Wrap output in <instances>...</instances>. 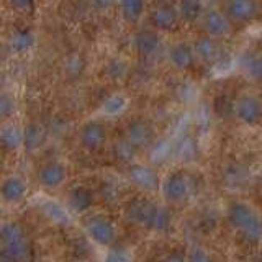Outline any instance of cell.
Instances as JSON below:
<instances>
[{
	"label": "cell",
	"instance_id": "14",
	"mask_svg": "<svg viewBox=\"0 0 262 262\" xmlns=\"http://www.w3.org/2000/svg\"><path fill=\"white\" fill-rule=\"evenodd\" d=\"M179 10H176L172 5L162 4L158 5L151 12V23L154 28H158L161 31H172L177 28L179 25Z\"/></svg>",
	"mask_w": 262,
	"mask_h": 262
},
{
	"label": "cell",
	"instance_id": "23",
	"mask_svg": "<svg viewBox=\"0 0 262 262\" xmlns=\"http://www.w3.org/2000/svg\"><path fill=\"white\" fill-rule=\"evenodd\" d=\"M16 112H18L16 97L8 90H0V121H12Z\"/></svg>",
	"mask_w": 262,
	"mask_h": 262
},
{
	"label": "cell",
	"instance_id": "2",
	"mask_svg": "<svg viewBox=\"0 0 262 262\" xmlns=\"http://www.w3.org/2000/svg\"><path fill=\"white\" fill-rule=\"evenodd\" d=\"M228 220L234 229H237L246 239L251 243H257L262 239V220L244 202H234L228 208Z\"/></svg>",
	"mask_w": 262,
	"mask_h": 262
},
{
	"label": "cell",
	"instance_id": "35",
	"mask_svg": "<svg viewBox=\"0 0 262 262\" xmlns=\"http://www.w3.org/2000/svg\"><path fill=\"white\" fill-rule=\"evenodd\" d=\"M113 0H95V4L100 7V8H106V7H110L112 5Z\"/></svg>",
	"mask_w": 262,
	"mask_h": 262
},
{
	"label": "cell",
	"instance_id": "5",
	"mask_svg": "<svg viewBox=\"0 0 262 262\" xmlns=\"http://www.w3.org/2000/svg\"><path fill=\"white\" fill-rule=\"evenodd\" d=\"M30 192V187L21 176L18 174H8L0 182V202L15 207L21 202L27 200Z\"/></svg>",
	"mask_w": 262,
	"mask_h": 262
},
{
	"label": "cell",
	"instance_id": "19",
	"mask_svg": "<svg viewBox=\"0 0 262 262\" xmlns=\"http://www.w3.org/2000/svg\"><path fill=\"white\" fill-rule=\"evenodd\" d=\"M169 59L176 69L180 71L190 69L195 62V49L192 46H188L187 43H177L170 48Z\"/></svg>",
	"mask_w": 262,
	"mask_h": 262
},
{
	"label": "cell",
	"instance_id": "20",
	"mask_svg": "<svg viewBox=\"0 0 262 262\" xmlns=\"http://www.w3.org/2000/svg\"><path fill=\"white\" fill-rule=\"evenodd\" d=\"M205 30L211 38H221L229 31V21L226 16L218 10H208L203 18Z\"/></svg>",
	"mask_w": 262,
	"mask_h": 262
},
{
	"label": "cell",
	"instance_id": "30",
	"mask_svg": "<svg viewBox=\"0 0 262 262\" xmlns=\"http://www.w3.org/2000/svg\"><path fill=\"white\" fill-rule=\"evenodd\" d=\"M66 71H68L69 74H72V76H77V74L82 72V69H84V62H82L80 56L77 54H72L69 56L68 59H66Z\"/></svg>",
	"mask_w": 262,
	"mask_h": 262
},
{
	"label": "cell",
	"instance_id": "15",
	"mask_svg": "<svg viewBox=\"0 0 262 262\" xmlns=\"http://www.w3.org/2000/svg\"><path fill=\"white\" fill-rule=\"evenodd\" d=\"M129 179L136 187L143 188V190H149L154 192L161 187L159 177L158 174L147 166H143V164H135V166L129 167Z\"/></svg>",
	"mask_w": 262,
	"mask_h": 262
},
{
	"label": "cell",
	"instance_id": "28",
	"mask_svg": "<svg viewBox=\"0 0 262 262\" xmlns=\"http://www.w3.org/2000/svg\"><path fill=\"white\" fill-rule=\"evenodd\" d=\"M236 110V103H233V100L226 95H220L216 100H215V112L220 115V117H231L234 115Z\"/></svg>",
	"mask_w": 262,
	"mask_h": 262
},
{
	"label": "cell",
	"instance_id": "9",
	"mask_svg": "<svg viewBox=\"0 0 262 262\" xmlns=\"http://www.w3.org/2000/svg\"><path fill=\"white\" fill-rule=\"evenodd\" d=\"M234 115L248 126H257L262 123V103L252 95H243L236 102Z\"/></svg>",
	"mask_w": 262,
	"mask_h": 262
},
{
	"label": "cell",
	"instance_id": "12",
	"mask_svg": "<svg viewBox=\"0 0 262 262\" xmlns=\"http://www.w3.org/2000/svg\"><path fill=\"white\" fill-rule=\"evenodd\" d=\"M152 141V128L149 123L144 120H135L131 121L126 128V143L133 147V149H144V147L151 146Z\"/></svg>",
	"mask_w": 262,
	"mask_h": 262
},
{
	"label": "cell",
	"instance_id": "7",
	"mask_svg": "<svg viewBox=\"0 0 262 262\" xmlns=\"http://www.w3.org/2000/svg\"><path fill=\"white\" fill-rule=\"evenodd\" d=\"M38 184L46 190H57L68 180V169L59 161H48L36 172Z\"/></svg>",
	"mask_w": 262,
	"mask_h": 262
},
{
	"label": "cell",
	"instance_id": "13",
	"mask_svg": "<svg viewBox=\"0 0 262 262\" xmlns=\"http://www.w3.org/2000/svg\"><path fill=\"white\" fill-rule=\"evenodd\" d=\"M48 138V131L43 123L39 121H28L23 125V149L28 154L39 151L45 146Z\"/></svg>",
	"mask_w": 262,
	"mask_h": 262
},
{
	"label": "cell",
	"instance_id": "4",
	"mask_svg": "<svg viewBox=\"0 0 262 262\" xmlns=\"http://www.w3.org/2000/svg\"><path fill=\"white\" fill-rule=\"evenodd\" d=\"M89 239L102 248H108L117 239V228L113 221L103 215H92L84 223Z\"/></svg>",
	"mask_w": 262,
	"mask_h": 262
},
{
	"label": "cell",
	"instance_id": "34",
	"mask_svg": "<svg viewBox=\"0 0 262 262\" xmlns=\"http://www.w3.org/2000/svg\"><path fill=\"white\" fill-rule=\"evenodd\" d=\"M159 262H187V257L182 251H170Z\"/></svg>",
	"mask_w": 262,
	"mask_h": 262
},
{
	"label": "cell",
	"instance_id": "6",
	"mask_svg": "<svg viewBox=\"0 0 262 262\" xmlns=\"http://www.w3.org/2000/svg\"><path fill=\"white\" fill-rule=\"evenodd\" d=\"M190 188H192V184H190V180H188V176L180 170L169 172L161 185L164 199L174 203L185 200L188 193H190Z\"/></svg>",
	"mask_w": 262,
	"mask_h": 262
},
{
	"label": "cell",
	"instance_id": "18",
	"mask_svg": "<svg viewBox=\"0 0 262 262\" xmlns=\"http://www.w3.org/2000/svg\"><path fill=\"white\" fill-rule=\"evenodd\" d=\"M159 45H161L159 35L154 30H147V28L139 30L133 39V46L138 51V54H141V56L154 54L159 49Z\"/></svg>",
	"mask_w": 262,
	"mask_h": 262
},
{
	"label": "cell",
	"instance_id": "17",
	"mask_svg": "<svg viewBox=\"0 0 262 262\" xmlns=\"http://www.w3.org/2000/svg\"><path fill=\"white\" fill-rule=\"evenodd\" d=\"M226 13L228 18L233 21L237 23L249 21L256 15V2L254 0H228Z\"/></svg>",
	"mask_w": 262,
	"mask_h": 262
},
{
	"label": "cell",
	"instance_id": "1",
	"mask_svg": "<svg viewBox=\"0 0 262 262\" xmlns=\"http://www.w3.org/2000/svg\"><path fill=\"white\" fill-rule=\"evenodd\" d=\"M30 257V241L18 221L0 223V262H27Z\"/></svg>",
	"mask_w": 262,
	"mask_h": 262
},
{
	"label": "cell",
	"instance_id": "26",
	"mask_svg": "<svg viewBox=\"0 0 262 262\" xmlns=\"http://www.w3.org/2000/svg\"><path fill=\"white\" fill-rule=\"evenodd\" d=\"M243 69L249 79L262 82V54H249L243 59Z\"/></svg>",
	"mask_w": 262,
	"mask_h": 262
},
{
	"label": "cell",
	"instance_id": "31",
	"mask_svg": "<svg viewBox=\"0 0 262 262\" xmlns=\"http://www.w3.org/2000/svg\"><path fill=\"white\" fill-rule=\"evenodd\" d=\"M8 5L16 13H30L35 7V0H8Z\"/></svg>",
	"mask_w": 262,
	"mask_h": 262
},
{
	"label": "cell",
	"instance_id": "21",
	"mask_svg": "<svg viewBox=\"0 0 262 262\" xmlns=\"http://www.w3.org/2000/svg\"><path fill=\"white\" fill-rule=\"evenodd\" d=\"M41 211L43 215L56 225H64L69 221V211L68 208H64L61 203H57L54 200H45L41 203Z\"/></svg>",
	"mask_w": 262,
	"mask_h": 262
},
{
	"label": "cell",
	"instance_id": "36",
	"mask_svg": "<svg viewBox=\"0 0 262 262\" xmlns=\"http://www.w3.org/2000/svg\"><path fill=\"white\" fill-rule=\"evenodd\" d=\"M260 184H262V172H260Z\"/></svg>",
	"mask_w": 262,
	"mask_h": 262
},
{
	"label": "cell",
	"instance_id": "3",
	"mask_svg": "<svg viewBox=\"0 0 262 262\" xmlns=\"http://www.w3.org/2000/svg\"><path fill=\"white\" fill-rule=\"evenodd\" d=\"M128 216L133 223L149 229H158V231H166L170 226L169 211L147 200H136L131 203L128 208Z\"/></svg>",
	"mask_w": 262,
	"mask_h": 262
},
{
	"label": "cell",
	"instance_id": "25",
	"mask_svg": "<svg viewBox=\"0 0 262 262\" xmlns=\"http://www.w3.org/2000/svg\"><path fill=\"white\" fill-rule=\"evenodd\" d=\"M203 12V5L200 0H180L179 4V15L180 18L187 21H195L200 18Z\"/></svg>",
	"mask_w": 262,
	"mask_h": 262
},
{
	"label": "cell",
	"instance_id": "32",
	"mask_svg": "<svg viewBox=\"0 0 262 262\" xmlns=\"http://www.w3.org/2000/svg\"><path fill=\"white\" fill-rule=\"evenodd\" d=\"M187 262H211V257L200 246H193L187 256Z\"/></svg>",
	"mask_w": 262,
	"mask_h": 262
},
{
	"label": "cell",
	"instance_id": "22",
	"mask_svg": "<svg viewBox=\"0 0 262 262\" xmlns=\"http://www.w3.org/2000/svg\"><path fill=\"white\" fill-rule=\"evenodd\" d=\"M121 16L128 23H136L144 13V0H118Z\"/></svg>",
	"mask_w": 262,
	"mask_h": 262
},
{
	"label": "cell",
	"instance_id": "10",
	"mask_svg": "<svg viewBox=\"0 0 262 262\" xmlns=\"http://www.w3.org/2000/svg\"><path fill=\"white\" fill-rule=\"evenodd\" d=\"M0 149L5 152H16L23 149V126L16 121H7L0 125Z\"/></svg>",
	"mask_w": 262,
	"mask_h": 262
},
{
	"label": "cell",
	"instance_id": "24",
	"mask_svg": "<svg viewBox=\"0 0 262 262\" xmlns=\"http://www.w3.org/2000/svg\"><path fill=\"white\" fill-rule=\"evenodd\" d=\"M126 105H128V100H126L125 95L113 94V95L105 98V102L102 103L100 110L103 115H106V117H117V115H120L121 112H125Z\"/></svg>",
	"mask_w": 262,
	"mask_h": 262
},
{
	"label": "cell",
	"instance_id": "29",
	"mask_svg": "<svg viewBox=\"0 0 262 262\" xmlns=\"http://www.w3.org/2000/svg\"><path fill=\"white\" fill-rule=\"evenodd\" d=\"M105 71H106V76L110 79H121L126 74V64L121 59H112L106 64Z\"/></svg>",
	"mask_w": 262,
	"mask_h": 262
},
{
	"label": "cell",
	"instance_id": "33",
	"mask_svg": "<svg viewBox=\"0 0 262 262\" xmlns=\"http://www.w3.org/2000/svg\"><path fill=\"white\" fill-rule=\"evenodd\" d=\"M105 262H129V257L123 251H108L105 256Z\"/></svg>",
	"mask_w": 262,
	"mask_h": 262
},
{
	"label": "cell",
	"instance_id": "8",
	"mask_svg": "<svg viewBox=\"0 0 262 262\" xmlns=\"http://www.w3.org/2000/svg\"><path fill=\"white\" fill-rule=\"evenodd\" d=\"M79 143L87 151H98L106 143V126L98 120H89L80 126Z\"/></svg>",
	"mask_w": 262,
	"mask_h": 262
},
{
	"label": "cell",
	"instance_id": "27",
	"mask_svg": "<svg viewBox=\"0 0 262 262\" xmlns=\"http://www.w3.org/2000/svg\"><path fill=\"white\" fill-rule=\"evenodd\" d=\"M216 53H218V48H216L215 39L211 36L200 38L195 43V54L203 61H213L216 57Z\"/></svg>",
	"mask_w": 262,
	"mask_h": 262
},
{
	"label": "cell",
	"instance_id": "11",
	"mask_svg": "<svg viewBox=\"0 0 262 262\" xmlns=\"http://www.w3.org/2000/svg\"><path fill=\"white\" fill-rule=\"evenodd\" d=\"M36 45V35L30 28L15 30L7 39V48L10 54L13 56H27L33 51V48Z\"/></svg>",
	"mask_w": 262,
	"mask_h": 262
},
{
	"label": "cell",
	"instance_id": "16",
	"mask_svg": "<svg viewBox=\"0 0 262 262\" xmlns=\"http://www.w3.org/2000/svg\"><path fill=\"white\" fill-rule=\"evenodd\" d=\"M94 192L85 185H76L68 192V207L74 213H85L94 205Z\"/></svg>",
	"mask_w": 262,
	"mask_h": 262
}]
</instances>
